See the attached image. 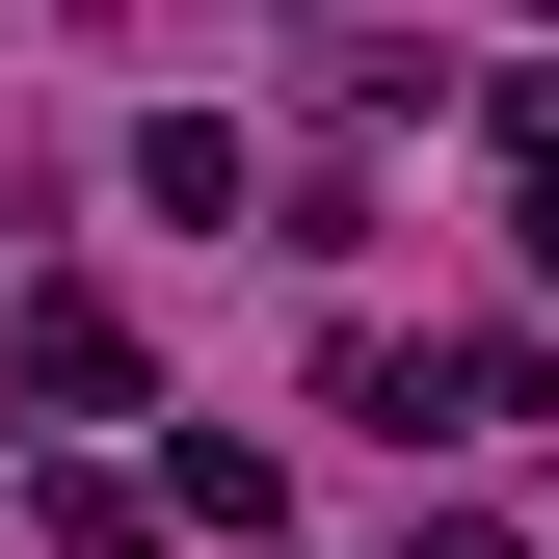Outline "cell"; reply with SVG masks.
I'll use <instances>...</instances> for the list:
<instances>
[{"label":"cell","mask_w":559,"mask_h":559,"mask_svg":"<svg viewBox=\"0 0 559 559\" xmlns=\"http://www.w3.org/2000/svg\"><path fill=\"white\" fill-rule=\"evenodd\" d=\"M0 373H27V400H133V320H107V294H27V320H0Z\"/></svg>","instance_id":"1"},{"label":"cell","mask_w":559,"mask_h":559,"mask_svg":"<svg viewBox=\"0 0 559 559\" xmlns=\"http://www.w3.org/2000/svg\"><path fill=\"white\" fill-rule=\"evenodd\" d=\"M479 133H507V160L559 187V53H533V81H479Z\"/></svg>","instance_id":"2"},{"label":"cell","mask_w":559,"mask_h":559,"mask_svg":"<svg viewBox=\"0 0 559 559\" xmlns=\"http://www.w3.org/2000/svg\"><path fill=\"white\" fill-rule=\"evenodd\" d=\"M533 294H559V187H533Z\"/></svg>","instance_id":"4"},{"label":"cell","mask_w":559,"mask_h":559,"mask_svg":"<svg viewBox=\"0 0 559 559\" xmlns=\"http://www.w3.org/2000/svg\"><path fill=\"white\" fill-rule=\"evenodd\" d=\"M427 559H533V533H479V507H453V533H427Z\"/></svg>","instance_id":"3"}]
</instances>
